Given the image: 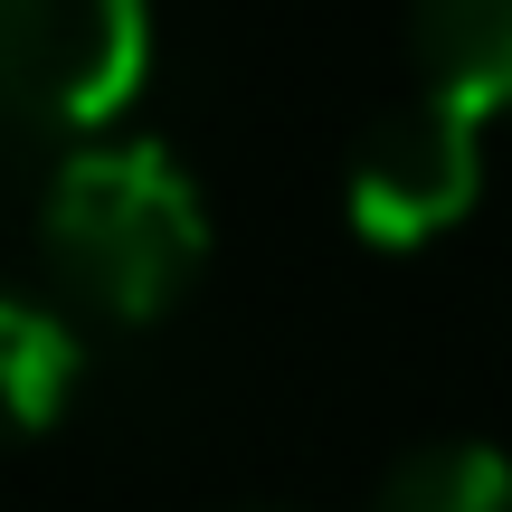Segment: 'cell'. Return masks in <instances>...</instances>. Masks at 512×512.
I'll list each match as a JSON object with an SVG mask.
<instances>
[{
  "label": "cell",
  "mask_w": 512,
  "mask_h": 512,
  "mask_svg": "<svg viewBox=\"0 0 512 512\" xmlns=\"http://www.w3.org/2000/svg\"><path fill=\"white\" fill-rule=\"evenodd\" d=\"M48 275L105 323H152L209 266V200L162 143H76L38 200Z\"/></svg>",
  "instance_id": "6da1fadb"
},
{
  "label": "cell",
  "mask_w": 512,
  "mask_h": 512,
  "mask_svg": "<svg viewBox=\"0 0 512 512\" xmlns=\"http://www.w3.org/2000/svg\"><path fill=\"white\" fill-rule=\"evenodd\" d=\"M370 512H512V456L484 437H437L380 475Z\"/></svg>",
  "instance_id": "8992f818"
},
{
  "label": "cell",
  "mask_w": 512,
  "mask_h": 512,
  "mask_svg": "<svg viewBox=\"0 0 512 512\" xmlns=\"http://www.w3.org/2000/svg\"><path fill=\"white\" fill-rule=\"evenodd\" d=\"M408 57L475 124L512 114V0H408Z\"/></svg>",
  "instance_id": "277c9868"
},
{
  "label": "cell",
  "mask_w": 512,
  "mask_h": 512,
  "mask_svg": "<svg viewBox=\"0 0 512 512\" xmlns=\"http://www.w3.org/2000/svg\"><path fill=\"white\" fill-rule=\"evenodd\" d=\"M67 399H76V332L19 294H0V446L57 427Z\"/></svg>",
  "instance_id": "5b68a950"
},
{
  "label": "cell",
  "mask_w": 512,
  "mask_h": 512,
  "mask_svg": "<svg viewBox=\"0 0 512 512\" xmlns=\"http://www.w3.org/2000/svg\"><path fill=\"white\" fill-rule=\"evenodd\" d=\"M152 67L143 0H0V114L29 133H95Z\"/></svg>",
  "instance_id": "7a4b0ae2"
},
{
  "label": "cell",
  "mask_w": 512,
  "mask_h": 512,
  "mask_svg": "<svg viewBox=\"0 0 512 512\" xmlns=\"http://www.w3.org/2000/svg\"><path fill=\"white\" fill-rule=\"evenodd\" d=\"M342 200H351V228L389 256L446 238L484 200V124L465 105H446V95H418V105L380 114L342 171Z\"/></svg>",
  "instance_id": "3957f363"
}]
</instances>
